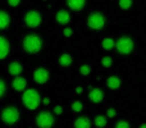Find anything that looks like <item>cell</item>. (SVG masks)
I'll return each instance as SVG.
<instances>
[{"instance_id":"6da1fadb","label":"cell","mask_w":146,"mask_h":128,"mask_svg":"<svg viewBox=\"0 0 146 128\" xmlns=\"http://www.w3.org/2000/svg\"><path fill=\"white\" fill-rule=\"evenodd\" d=\"M22 100H23V104H25L28 109L33 110V109H36L38 106L41 99H40V95H38L37 91L31 88V90H27L25 94H23Z\"/></svg>"},{"instance_id":"7a4b0ae2","label":"cell","mask_w":146,"mask_h":128,"mask_svg":"<svg viewBox=\"0 0 146 128\" xmlns=\"http://www.w3.org/2000/svg\"><path fill=\"white\" fill-rule=\"evenodd\" d=\"M41 46H42V41L36 35H28L27 37L25 38V41H23V48H25V50L31 54L40 51Z\"/></svg>"},{"instance_id":"3957f363","label":"cell","mask_w":146,"mask_h":128,"mask_svg":"<svg viewBox=\"0 0 146 128\" xmlns=\"http://www.w3.org/2000/svg\"><path fill=\"white\" fill-rule=\"evenodd\" d=\"M115 48L118 50V53L127 55V54H129L133 50V41L129 37H121L115 42Z\"/></svg>"},{"instance_id":"277c9868","label":"cell","mask_w":146,"mask_h":128,"mask_svg":"<svg viewBox=\"0 0 146 128\" xmlns=\"http://www.w3.org/2000/svg\"><path fill=\"white\" fill-rule=\"evenodd\" d=\"M1 118H3V121H4L5 123L13 124V123H15V122L18 121V118H19V111H18L15 108L10 106V108H7V109L3 110Z\"/></svg>"},{"instance_id":"5b68a950","label":"cell","mask_w":146,"mask_h":128,"mask_svg":"<svg viewBox=\"0 0 146 128\" xmlns=\"http://www.w3.org/2000/svg\"><path fill=\"white\" fill-rule=\"evenodd\" d=\"M36 123L40 128H50L54 123V117L49 111H42V113H40L37 115Z\"/></svg>"},{"instance_id":"8992f818","label":"cell","mask_w":146,"mask_h":128,"mask_svg":"<svg viewBox=\"0 0 146 128\" xmlns=\"http://www.w3.org/2000/svg\"><path fill=\"white\" fill-rule=\"evenodd\" d=\"M88 26L90 28H94V30H101L105 25V18L103 17V14L100 13H92V14L88 17Z\"/></svg>"},{"instance_id":"52a82bcc","label":"cell","mask_w":146,"mask_h":128,"mask_svg":"<svg viewBox=\"0 0 146 128\" xmlns=\"http://www.w3.org/2000/svg\"><path fill=\"white\" fill-rule=\"evenodd\" d=\"M25 22L27 26L30 27H37L41 23V15L38 14L37 12L32 10V12H28L27 14L25 15Z\"/></svg>"},{"instance_id":"ba28073f","label":"cell","mask_w":146,"mask_h":128,"mask_svg":"<svg viewBox=\"0 0 146 128\" xmlns=\"http://www.w3.org/2000/svg\"><path fill=\"white\" fill-rule=\"evenodd\" d=\"M33 78H35V81L37 83H45L49 80V72L46 69H44V68H38L33 73Z\"/></svg>"},{"instance_id":"9c48e42d","label":"cell","mask_w":146,"mask_h":128,"mask_svg":"<svg viewBox=\"0 0 146 128\" xmlns=\"http://www.w3.org/2000/svg\"><path fill=\"white\" fill-rule=\"evenodd\" d=\"M90 99L94 101V103H101L104 99V92L100 90V88H92L90 91Z\"/></svg>"},{"instance_id":"30bf717a","label":"cell","mask_w":146,"mask_h":128,"mask_svg":"<svg viewBox=\"0 0 146 128\" xmlns=\"http://www.w3.org/2000/svg\"><path fill=\"white\" fill-rule=\"evenodd\" d=\"M8 53H9V42L7 41V38L0 36V59H4Z\"/></svg>"},{"instance_id":"8fae6325","label":"cell","mask_w":146,"mask_h":128,"mask_svg":"<svg viewBox=\"0 0 146 128\" xmlns=\"http://www.w3.org/2000/svg\"><path fill=\"white\" fill-rule=\"evenodd\" d=\"M56 21H58L59 23H62V25H66V23H68L69 21H71V15H69V13L66 12V10H59V12L56 13Z\"/></svg>"},{"instance_id":"7c38bea8","label":"cell","mask_w":146,"mask_h":128,"mask_svg":"<svg viewBox=\"0 0 146 128\" xmlns=\"http://www.w3.org/2000/svg\"><path fill=\"white\" fill-rule=\"evenodd\" d=\"M74 127H76V128H90V127H91L90 119L86 118V117H80V118L76 119Z\"/></svg>"},{"instance_id":"4fadbf2b","label":"cell","mask_w":146,"mask_h":128,"mask_svg":"<svg viewBox=\"0 0 146 128\" xmlns=\"http://www.w3.org/2000/svg\"><path fill=\"white\" fill-rule=\"evenodd\" d=\"M86 0H67V4L69 8H72L73 10H81L85 7Z\"/></svg>"},{"instance_id":"5bb4252c","label":"cell","mask_w":146,"mask_h":128,"mask_svg":"<svg viewBox=\"0 0 146 128\" xmlns=\"http://www.w3.org/2000/svg\"><path fill=\"white\" fill-rule=\"evenodd\" d=\"M106 85H108V87L111 88V90H117V88L121 86V80H119L117 76H111V77L108 78Z\"/></svg>"},{"instance_id":"9a60e30c","label":"cell","mask_w":146,"mask_h":128,"mask_svg":"<svg viewBox=\"0 0 146 128\" xmlns=\"http://www.w3.org/2000/svg\"><path fill=\"white\" fill-rule=\"evenodd\" d=\"M26 87V80L23 77H17L13 81V88L17 91H22Z\"/></svg>"},{"instance_id":"2e32d148","label":"cell","mask_w":146,"mask_h":128,"mask_svg":"<svg viewBox=\"0 0 146 128\" xmlns=\"http://www.w3.org/2000/svg\"><path fill=\"white\" fill-rule=\"evenodd\" d=\"M9 22H10L9 15L5 12H0V30H4L5 27H8Z\"/></svg>"},{"instance_id":"e0dca14e","label":"cell","mask_w":146,"mask_h":128,"mask_svg":"<svg viewBox=\"0 0 146 128\" xmlns=\"http://www.w3.org/2000/svg\"><path fill=\"white\" fill-rule=\"evenodd\" d=\"M22 72V65L19 63H17V62H14V63H12L9 65V73L13 76H18L19 73Z\"/></svg>"},{"instance_id":"ac0fdd59","label":"cell","mask_w":146,"mask_h":128,"mask_svg":"<svg viewBox=\"0 0 146 128\" xmlns=\"http://www.w3.org/2000/svg\"><path fill=\"white\" fill-rule=\"evenodd\" d=\"M59 63L63 65V67H67V65H69V64L72 63L71 55H68V54H63V55L59 58Z\"/></svg>"},{"instance_id":"d6986e66","label":"cell","mask_w":146,"mask_h":128,"mask_svg":"<svg viewBox=\"0 0 146 128\" xmlns=\"http://www.w3.org/2000/svg\"><path fill=\"white\" fill-rule=\"evenodd\" d=\"M114 46H115V42L113 41V38H104L103 48L105 49V50H110V49H113Z\"/></svg>"},{"instance_id":"ffe728a7","label":"cell","mask_w":146,"mask_h":128,"mask_svg":"<svg viewBox=\"0 0 146 128\" xmlns=\"http://www.w3.org/2000/svg\"><path fill=\"white\" fill-rule=\"evenodd\" d=\"M95 124L98 127H100V128L105 127L106 126V118L105 117H103V115H98L95 118Z\"/></svg>"},{"instance_id":"44dd1931","label":"cell","mask_w":146,"mask_h":128,"mask_svg":"<svg viewBox=\"0 0 146 128\" xmlns=\"http://www.w3.org/2000/svg\"><path fill=\"white\" fill-rule=\"evenodd\" d=\"M132 5V0H119V7L122 9H129Z\"/></svg>"},{"instance_id":"7402d4cb","label":"cell","mask_w":146,"mask_h":128,"mask_svg":"<svg viewBox=\"0 0 146 128\" xmlns=\"http://www.w3.org/2000/svg\"><path fill=\"white\" fill-rule=\"evenodd\" d=\"M111 63H113V60L110 59V56H104V58L101 59V64H103L104 67H110Z\"/></svg>"},{"instance_id":"603a6c76","label":"cell","mask_w":146,"mask_h":128,"mask_svg":"<svg viewBox=\"0 0 146 128\" xmlns=\"http://www.w3.org/2000/svg\"><path fill=\"white\" fill-rule=\"evenodd\" d=\"M80 72H81V74H83V76H87L88 73L91 72V68L88 67V65H82V67L80 68Z\"/></svg>"},{"instance_id":"cb8c5ba5","label":"cell","mask_w":146,"mask_h":128,"mask_svg":"<svg viewBox=\"0 0 146 128\" xmlns=\"http://www.w3.org/2000/svg\"><path fill=\"white\" fill-rule=\"evenodd\" d=\"M82 108H83V105L80 103V101H76V103L72 104V109L74 111H81V110H82Z\"/></svg>"},{"instance_id":"d4e9b609","label":"cell","mask_w":146,"mask_h":128,"mask_svg":"<svg viewBox=\"0 0 146 128\" xmlns=\"http://www.w3.org/2000/svg\"><path fill=\"white\" fill-rule=\"evenodd\" d=\"M115 128H129V123L126 121H119L118 123H117Z\"/></svg>"},{"instance_id":"484cf974","label":"cell","mask_w":146,"mask_h":128,"mask_svg":"<svg viewBox=\"0 0 146 128\" xmlns=\"http://www.w3.org/2000/svg\"><path fill=\"white\" fill-rule=\"evenodd\" d=\"M106 114H108V117H109V118H113V117H115L117 111L114 110L113 108H110V109H108V111H106Z\"/></svg>"},{"instance_id":"4316f807","label":"cell","mask_w":146,"mask_h":128,"mask_svg":"<svg viewBox=\"0 0 146 128\" xmlns=\"http://www.w3.org/2000/svg\"><path fill=\"white\" fill-rule=\"evenodd\" d=\"M4 92H5V83L0 80V97L4 95Z\"/></svg>"},{"instance_id":"83f0119b","label":"cell","mask_w":146,"mask_h":128,"mask_svg":"<svg viewBox=\"0 0 146 128\" xmlns=\"http://www.w3.org/2000/svg\"><path fill=\"white\" fill-rule=\"evenodd\" d=\"M8 3H9V5H12V7H17L21 3V0H8Z\"/></svg>"},{"instance_id":"f1b7e54d","label":"cell","mask_w":146,"mask_h":128,"mask_svg":"<svg viewBox=\"0 0 146 128\" xmlns=\"http://www.w3.org/2000/svg\"><path fill=\"white\" fill-rule=\"evenodd\" d=\"M63 33H64V36H67V37H69V36L72 35V30H71V28H64Z\"/></svg>"},{"instance_id":"f546056e","label":"cell","mask_w":146,"mask_h":128,"mask_svg":"<svg viewBox=\"0 0 146 128\" xmlns=\"http://www.w3.org/2000/svg\"><path fill=\"white\" fill-rule=\"evenodd\" d=\"M54 111H55L56 114H62L63 113V108H62V106H55V108H54Z\"/></svg>"},{"instance_id":"4dcf8cb0","label":"cell","mask_w":146,"mask_h":128,"mask_svg":"<svg viewBox=\"0 0 146 128\" xmlns=\"http://www.w3.org/2000/svg\"><path fill=\"white\" fill-rule=\"evenodd\" d=\"M82 91H83V88L81 87V86H78V87L76 88V92H77V94H82Z\"/></svg>"},{"instance_id":"1f68e13d","label":"cell","mask_w":146,"mask_h":128,"mask_svg":"<svg viewBox=\"0 0 146 128\" xmlns=\"http://www.w3.org/2000/svg\"><path fill=\"white\" fill-rule=\"evenodd\" d=\"M42 103H44V104H45V105H48V104H49V103H50V99H49V97L44 99V100H42Z\"/></svg>"},{"instance_id":"d6a6232c","label":"cell","mask_w":146,"mask_h":128,"mask_svg":"<svg viewBox=\"0 0 146 128\" xmlns=\"http://www.w3.org/2000/svg\"><path fill=\"white\" fill-rule=\"evenodd\" d=\"M140 128H146V124H141V126H140Z\"/></svg>"}]
</instances>
